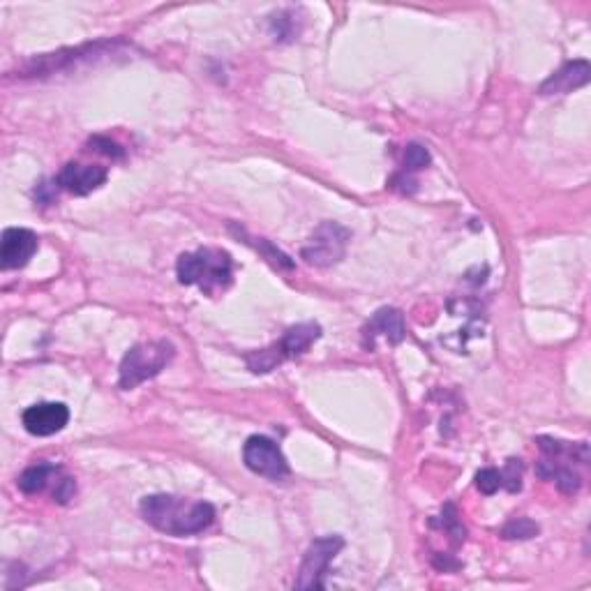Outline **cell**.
Returning <instances> with one entry per match:
<instances>
[{
  "instance_id": "30bf717a",
  "label": "cell",
  "mask_w": 591,
  "mask_h": 591,
  "mask_svg": "<svg viewBox=\"0 0 591 591\" xmlns=\"http://www.w3.org/2000/svg\"><path fill=\"white\" fill-rule=\"evenodd\" d=\"M107 169L97 167V164H77L70 162L61 169V174L56 176V185L61 190L84 197V194L95 192L97 187L107 183Z\"/></svg>"
},
{
  "instance_id": "ac0fdd59",
  "label": "cell",
  "mask_w": 591,
  "mask_h": 591,
  "mask_svg": "<svg viewBox=\"0 0 591 591\" xmlns=\"http://www.w3.org/2000/svg\"><path fill=\"white\" fill-rule=\"evenodd\" d=\"M430 164L428 148L421 144H409L405 148V169L407 171H421Z\"/></svg>"
},
{
  "instance_id": "44dd1931",
  "label": "cell",
  "mask_w": 591,
  "mask_h": 591,
  "mask_svg": "<svg viewBox=\"0 0 591 591\" xmlns=\"http://www.w3.org/2000/svg\"><path fill=\"white\" fill-rule=\"evenodd\" d=\"M91 144L102 146V148H97V153H104V155H109V157H121V155H123L121 148H118V146L114 144V141H109V139L95 137V139H91Z\"/></svg>"
},
{
  "instance_id": "e0dca14e",
  "label": "cell",
  "mask_w": 591,
  "mask_h": 591,
  "mask_svg": "<svg viewBox=\"0 0 591 591\" xmlns=\"http://www.w3.org/2000/svg\"><path fill=\"white\" fill-rule=\"evenodd\" d=\"M501 488H506L508 492L522 490V460L511 458L506 462V467L501 469Z\"/></svg>"
},
{
  "instance_id": "7a4b0ae2",
  "label": "cell",
  "mask_w": 591,
  "mask_h": 591,
  "mask_svg": "<svg viewBox=\"0 0 591 591\" xmlns=\"http://www.w3.org/2000/svg\"><path fill=\"white\" fill-rule=\"evenodd\" d=\"M176 275L185 287H199L204 294H215V291L227 289L234 280V261L224 250L201 248L178 257Z\"/></svg>"
},
{
  "instance_id": "3957f363",
  "label": "cell",
  "mask_w": 591,
  "mask_h": 591,
  "mask_svg": "<svg viewBox=\"0 0 591 591\" xmlns=\"http://www.w3.org/2000/svg\"><path fill=\"white\" fill-rule=\"evenodd\" d=\"M321 338V326L319 324H298V326H291L287 333L282 335L280 342L271 344V347L261 349V351H252L248 354V368L254 374H268L273 372L278 365H282L284 361H289V358H298L303 356L305 351H308L314 342Z\"/></svg>"
},
{
  "instance_id": "7c38bea8",
  "label": "cell",
  "mask_w": 591,
  "mask_h": 591,
  "mask_svg": "<svg viewBox=\"0 0 591 591\" xmlns=\"http://www.w3.org/2000/svg\"><path fill=\"white\" fill-rule=\"evenodd\" d=\"M589 63L587 61H573V63H566L561 70H557L552 77L545 81V84L538 88V93L541 95H564V93H571L575 88L585 86L589 81Z\"/></svg>"
},
{
  "instance_id": "6da1fadb",
  "label": "cell",
  "mask_w": 591,
  "mask_h": 591,
  "mask_svg": "<svg viewBox=\"0 0 591 591\" xmlns=\"http://www.w3.org/2000/svg\"><path fill=\"white\" fill-rule=\"evenodd\" d=\"M141 515L148 525L169 536H194L215 522V508L208 501H190L176 495H151L141 499Z\"/></svg>"
},
{
  "instance_id": "52a82bcc",
  "label": "cell",
  "mask_w": 591,
  "mask_h": 591,
  "mask_svg": "<svg viewBox=\"0 0 591 591\" xmlns=\"http://www.w3.org/2000/svg\"><path fill=\"white\" fill-rule=\"evenodd\" d=\"M243 462L252 474L264 476L268 481H284L289 476V465L280 446L273 439L254 435L243 446Z\"/></svg>"
},
{
  "instance_id": "ba28073f",
  "label": "cell",
  "mask_w": 591,
  "mask_h": 591,
  "mask_svg": "<svg viewBox=\"0 0 591 591\" xmlns=\"http://www.w3.org/2000/svg\"><path fill=\"white\" fill-rule=\"evenodd\" d=\"M21 423L28 435L33 437H51L65 430V425L70 423V409L63 402H40L24 411Z\"/></svg>"
},
{
  "instance_id": "5bb4252c",
  "label": "cell",
  "mask_w": 591,
  "mask_h": 591,
  "mask_svg": "<svg viewBox=\"0 0 591 591\" xmlns=\"http://www.w3.org/2000/svg\"><path fill=\"white\" fill-rule=\"evenodd\" d=\"M61 476V469L54 465H47V462H40V465L28 467L24 474L19 476V490L26 492V495H40L49 488V483H54V478Z\"/></svg>"
},
{
  "instance_id": "2e32d148",
  "label": "cell",
  "mask_w": 591,
  "mask_h": 591,
  "mask_svg": "<svg viewBox=\"0 0 591 591\" xmlns=\"http://www.w3.org/2000/svg\"><path fill=\"white\" fill-rule=\"evenodd\" d=\"M536 534H538V525L536 522H531L529 518L511 520L504 529H501V538H506V541H511V538H520V541H525V538H534Z\"/></svg>"
},
{
  "instance_id": "9c48e42d",
  "label": "cell",
  "mask_w": 591,
  "mask_h": 591,
  "mask_svg": "<svg viewBox=\"0 0 591 591\" xmlns=\"http://www.w3.org/2000/svg\"><path fill=\"white\" fill-rule=\"evenodd\" d=\"M37 252V236L31 229L24 227H10L3 231V241H0V266L5 271H17L24 268Z\"/></svg>"
},
{
  "instance_id": "4fadbf2b",
  "label": "cell",
  "mask_w": 591,
  "mask_h": 591,
  "mask_svg": "<svg viewBox=\"0 0 591 591\" xmlns=\"http://www.w3.org/2000/svg\"><path fill=\"white\" fill-rule=\"evenodd\" d=\"M536 474L541 478H545V481H555L557 488L561 492H566V495H573V492H578L580 485H582L580 476L575 474L571 467L564 465V462H559L557 458H548V455H545V458L538 462Z\"/></svg>"
},
{
  "instance_id": "277c9868",
  "label": "cell",
  "mask_w": 591,
  "mask_h": 591,
  "mask_svg": "<svg viewBox=\"0 0 591 591\" xmlns=\"http://www.w3.org/2000/svg\"><path fill=\"white\" fill-rule=\"evenodd\" d=\"M171 358H174V344L167 340L155 342H141L127 351L121 363V384L123 391H132L144 381L153 379L167 368Z\"/></svg>"
},
{
  "instance_id": "5b68a950",
  "label": "cell",
  "mask_w": 591,
  "mask_h": 591,
  "mask_svg": "<svg viewBox=\"0 0 591 591\" xmlns=\"http://www.w3.org/2000/svg\"><path fill=\"white\" fill-rule=\"evenodd\" d=\"M351 241L349 229H344L338 222H324L310 236V241L303 248V259L310 266L328 268L340 264L347 254V245Z\"/></svg>"
},
{
  "instance_id": "ffe728a7",
  "label": "cell",
  "mask_w": 591,
  "mask_h": 591,
  "mask_svg": "<svg viewBox=\"0 0 591 591\" xmlns=\"http://www.w3.org/2000/svg\"><path fill=\"white\" fill-rule=\"evenodd\" d=\"M74 490H77V485H74V478L58 476L56 488H54V497H56L58 504H67V501L74 497Z\"/></svg>"
},
{
  "instance_id": "d6986e66",
  "label": "cell",
  "mask_w": 591,
  "mask_h": 591,
  "mask_svg": "<svg viewBox=\"0 0 591 591\" xmlns=\"http://www.w3.org/2000/svg\"><path fill=\"white\" fill-rule=\"evenodd\" d=\"M476 488L483 492V495H495L501 488V471L499 469H481L476 474Z\"/></svg>"
},
{
  "instance_id": "8fae6325",
  "label": "cell",
  "mask_w": 591,
  "mask_h": 591,
  "mask_svg": "<svg viewBox=\"0 0 591 591\" xmlns=\"http://www.w3.org/2000/svg\"><path fill=\"white\" fill-rule=\"evenodd\" d=\"M407 335L405 317L400 310L395 308H381L372 314V319L363 328V344L365 347H374V340L384 338L391 344H400Z\"/></svg>"
},
{
  "instance_id": "8992f818",
  "label": "cell",
  "mask_w": 591,
  "mask_h": 591,
  "mask_svg": "<svg viewBox=\"0 0 591 591\" xmlns=\"http://www.w3.org/2000/svg\"><path fill=\"white\" fill-rule=\"evenodd\" d=\"M344 548L342 536H324L314 541L305 552L303 564L298 568V578L294 582L296 589H321L326 587L324 575L328 573V564Z\"/></svg>"
},
{
  "instance_id": "9a60e30c",
  "label": "cell",
  "mask_w": 591,
  "mask_h": 591,
  "mask_svg": "<svg viewBox=\"0 0 591 591\" xmlns=\"http://www.w3.org/2000/svg\"><path fill=\"white\" fill-rule=\"evenodd\" d=\"M538 448H541L543 455L548 458H559V460H580L587 462L589 460V448L587 444H571V441H561V439H552V437H538L536 439Z\"/></svg>"
}]
</instances>
